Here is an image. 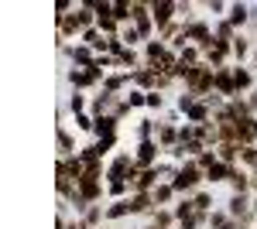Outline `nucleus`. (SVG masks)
<instances>
[{"mask_svg":"<svg viewBox=\"0 0 257 229\" xmlns=\"http://www.w3.org/2000/svg\"><path fill=\"white\" fill-rule=\"evenodd\" d=\"M151 229H155V226H151Z\"/></svg>","mask_w":257,"mask_h":229,"instance_id":"de8ad7c7","label":"nucleus"},{"mask_svg":"<svg viewBox=\"0 0 257 229\" xmlns=\"http://www.w3.org/2000/svg\"><path fill=\"white\" fill-rule=\"evenodd\" d=\"M202 219H206V215H202V212H192V215H189V219H182V222H178V229H196L199 222H202Z\"/></svg>","mask_w":257,"mask_h":229,"instance_id":"72a5a7b5","label":"nucleus"},{"mask_svg":"<svg viewBox=\"0 0 257 229\" xmlns=\"http://www.w3.org/2000/svg\"><path fill=\"white\" fill-rule=\"evenodd\" d=\"M155 209V195L151 191H134L131 195V212H151Z\"/></svg>","mask_w":257,"mask_h":229,"instance_id":"ddd939ff","label":"nucleus"},{"mask_svg":"<svg viewBox=\"0 0 257 229\" xmlns=\"http://www.w3.org/2000/svg\"><path fill=\"white\" fill-rule=\"evenodd\" d=\"M175 222V212H168V209H155V229H168Z\"/></svg>","mask_w":257,"mask_h":229,"instance_id":"b1692460","label":"nucleus"},{"mask_svg":"<svg viewBox=\"0 0 257 229\" xmlns=\"http://www.w3.org/2000/svg\"><path fill=\"white\" fill-rule=\"evenodd\" d=\"M79 31H86L79 24V18L72 14V18H59V35L62 38H72V35H79Z\"/></svg>","mask_w":257,"mask_h":229,"instance_id":"4468645a","label":"nucleus"},{"mask_svg":"<svg viewBox=\"0 0 257 229\" xmlns=\"http://www.w3.org/2000/svg\"><path fill=\"white\" fill-rule=\"evenodd\" d=\"M175 140H178V134L172 130V127H158V144H161V147H168V151H172V147H178Z\"/></svg>","mask_w":257,"mask_h":229,"instance_id":"4be33fe9","label":"nucleus"},{"mask_svg":"<svg viewBox=\"0 0 257 229\" xmlns=\"http://www.w3.org/2000/svg\"><path fill=\"white\" fill-rule=\"evenodd\" d=\"M59 151H62V157H72V137L65 134V130H59Z\"/></svg>","mask_w":257,"mask_h":229,"instance_id":"cd10ccee","label":"nucleus"},{"mask_svg":"<svg viewBox=\"0 0 257 229\" xmlns=\"http://www.w3.org/2000/svg\"><path fill=\"white\" fill-rule=\"evenodd\" d=\"M213 89H219L223 96H237V82H233V72H226V69H216V79H213Z\"/></svg>","mask_w":257,"mask_h":229,"instance_id":"6e6552de","label":"nucleus"},{"mask_svg":"<svg viewBox=\"0 0 257 229\" xmlns=\"http://www.w3.org/2000/svg\"><path fill=\"white\" fill-rule=\"evenodd\" d=\"M82 41H86L89 48H110V41H103L99 28H86V31H82Z\"/></svg>","mask_w":257,"mask_h":229,"instance_id":"a211bd4d","label":"nucleus"},{"mask_svg":"<svg viewBox=\"0 0 257 229\" xmlns=\"http://www.w3.org/2000/svg\"><path fill=\"white\" fill-rule=\"evenodd\" d=\"M120 215H131V198H117V202L106 209V219H120Z\"/></svg>","mask_w":257,"mask_h":229,"instance_id":"aec40b11","label":"nucleus"},{"mask_svg":"<svg viewBox=\"0 0 257 229\" xmlns=\"http://www.w3.org/2000/svg\"><path fill=\"white\" fill-rule=\"evenodd\" d=\"M131 188V185H127V181H110V191H113V195H123V191Z\"/></svg>","mask_w":257,"mask_h":229,"instance_id":"79ce46f5","label":"nucleus"},{"mask_svg":"<svg viewBox=\"0 0 257 229\" xmlns=\"http://www.w3.org/2000/svg\"><path fill=\"white\" fill-rule=\"evenodd\" d=\"M230 219H237V222H247L250 219V202L243 198V195H233L230 198V212H226Z\"/></svg>","mask_w":257,"mask_h":229,"instance_id":"9d476101","label":"nucleus"},{"mask_svg":"<svg viewBox=\"0 0 257 229\" xmlns=\"http://www.w3.org/2000/svg\"><path fill=\"white\" fill-rule=\"evenodd\" d=\"M254 188H257V174H254Z\"/></svg>","mask_w":257,"mask_h":229,"instance_id":"a18cd8bd","label":"nucleus"},{"mask_svg":"<svg viewBox=\"0 0 257 229\" xmlns=\"http://www.w3.org/2000/svg\"><path fill=\"white\" fill-rule=\"evenodd\" d=\"M240 161L250 164V168H257V147L254 144H250V147H240Z\"/></svg>","mask_w":257,"mask_h":229,"instance_id":"c756f323","label":"nucleus"},{"mask_svg":"<svg viewBox=\"0 0 257 229\" xmlns=\"http://www.w3.org/2000/svg\"><path fill=\"white\" fill-rule=\"evenodd\" d=\"M254 215H257V202H254Z\"/></svg>","mask_w":257,"mask_h":229,"instance_id":"49530a36","label":"nucleus"},{"mask_svg":"<svg viewBox=\"0 0 257 229\" xmlns=\"http://www.w3.org/2000/svg\"><path fill=\"white\" fill-rule=\"evenodd\" d=\"M117 62H120V65H134V62H138V55H134V48H123V52L117 55Z\"/></svg>","mask_w":257,"mask_h":229,"instance_id":"f704fd0d","label":"nucleus"},{"mask_svg":"<svg viewBox=\"0 0 257 229\" xmlns=\"http://www.w3.org/2000/svg\"><path fill=\"white\" fill-rule=\"evenodd\" d=\"M247 103H250V110H257V93H250V99H247Z\"/></svg>","mask_w":257,"mask_h":229,"instance_id":"37998d69","label":"nucleus"},{"mask_svg":"<svg viewBox=\"0 0 257 229\" xmlns=\"http://www.w3.org/2000/svg\"><path fill=\"white\" fill-rule=\"evenodd\" d=\"M237 140L240 147H257V116H247V120H240L237 123Z\"/></svg>","mask_w":257,"mask_h":229,"instance_id":"39448f33","label":"nucleus"},{"mask_svg":"<svg viewBox=\"0 0 257 229\" xmlns=\"http://www.w3.org/2000/svg\"><path fill=\"white\" fill-rule=\"evenodd\" d=\"M213 79H216V69H213L209 62L192 65L189 76H185V89H189V96H206L209 89H213Z\"/></svg>","mask_w":257,"mask_h":229,"instance_id":"f257e3e1","label":"nucleus"},{"mask_svg":"<svg viewBox=\"0 0 257 229\" xmlns=\"http://www.w3.org/2000/svg\"><path fill=\"white\" fill-rule=\"evenodd\" d=\"M158 188V168H144L138 174V181L131 185V191H155Z\"/></svg>","mask_w":257,"mask_h":229,"instance_id":"1a4fd4ad","label":"nucleus"},{"mask_svg":"<svg viewBox=\"0 0 257 229\" xmlns=\"http://www.w3.org/2000/svg\"><path fill=\"white\" fill-rule=\"evenodd\" d=\"M233 82H237V93H240V89H250L254 76H250L247 69H233Z\"/></svg>","mask_w":257,"mask_h":229,"instance_id":"a878e982","label":"nucleus"},{"mask_svg":"<svg viewBox=\"0 0 257 229\" xmlns=\"http://www.w3.org/2000/svg\"><path fill=\"white\" fill-rule=\"evenodd\" d=\"M230 185H233V195H243V191L250 188V174L240 171V168H233V174H230Z\"/></svg>","mask_w":257,"mask_h":229,"instance_id":"dca6fc26","label":"nucleus"},{"mask_svg":"<svg viewBox=\"0 0 257 229\" xmlns=\"http://www.w3.org/2000/svg\"><path fill=\"white\" fill-rule=\"evenodd\" d=\"M192 202H196V212H202V215H206V212H209V205H213V198H209L206 191H202V195H196Z\"/></svg>","mask_w":257,"mask_h":229,"instance_id":"473e14b6","label":"nucleus"},{"mask_svg":"<svg viewBox=\"0 0 257 229\" xmlns=\"http://www.w3.org/2000/svg\"><path fill=\"white\" fill-rule=\"evenodd\" d=\"M103 215H106V209H99V205H93V209L86 212V215H82V219H86V226L93 229V226H96V222H99V219H103Z\"/></svg>","mask_w":257,"mask_h":229,"instance_id":"c85d7f7f","label":"nucleus"},{"mask_svg":"<svg viewBox=\"0 0 257 229\" xmlns=\"http://www.w3.org/2000/svg\"><path fill=\"white\" fill-rule=\"evenodd\" d=\"M123 82H127V76H110V79H106V93H117Z\"/></svg>","mask_w":257,"mask_h":229,"instance_id":"c9c22d12","label":"nucleus"},{"mask_svg":"<svg viewBox=\"0 0 257 229\" xmlns=\"http://www.w3.org/2000/svg\"><path fill=\"white\" fill-rule=\"evenodd\" d=\"M79 157H82V164H86V168H93V164H99L103 151H99V147H82V151H79Z\"/></svg>","mask_w":257,"mask_h":229,"instance_id":"5701e85b","label":"nucleus"},{"mask_svg":"<svg viewBox=\"0 0 257 229\" xmlns=\"http://www.w3.org/2000/svg\"><path fill=\"white\" fill-rule=\"evenodd\" d=\"M148 106H151V110H161V96H158V89H151V93H148Z\"/></svg>","mask_w":257,"mask_h":229,"instance_id":"ea45409f","label":"nucleus"},{"mask_svg":"<svg viewBox=\"0 0 257 229\" xmlns=\"http://www.w3.org/2000/svg\"><path fill=\"white\" fill-rule=\"evenodd\" d=\"M178 4H168V0H161V4H151V21L158 24V31H168L172 28V18H175Z\"/></svg>","mask_w":257,"mask_h":229,"instance_id":"7ed1b4c3","label":"nucleus"},{"mask_svg":"<svg viewBox=\"0 0 257 229\" xmlns=\"http://www.w3.org/2000/svg\"><path fill=\"white\" fill-rule=\"evenodd\" d=\"M99 134V140H106V137H117V116H96V127H93Z\"/></svg>","mask_w":257,"mask_h":229,"instance_id":"f8f14e48","label":"nucleus"},{"mask_svg":"<svg viewBox=\"0 0 257 229\" xmlns=\"http://www.w3.org/2000/svg\"><path fill=\"white\" fill-rule=\"evenodd\" d=\"M76 127H79V130H93V127H96V120H89L86 113H79V116H76Z\"/></svg>","mask_w":257,"mask_h":229,"instance_id":"e433bc0d","label":"nucleus"},{"mask_svg":"<svg viewBox=\"0 0 257 229\" xmlns=\"http://www.w3.org/2000/svg\"><path fill=\"white\" fill-rule=\"evenodd\" d=\"M155 154H158V144L155 140H141V147H138V168L144 171V168H155Z\"/></svg>","mask_w":257,"mask_h":229,"instance_id":"0eeeda50","label":"nucleus"},{"mask_svg":"<svg viewBox=\"0 0 257 229\" xmlns=\"http://www.w3.org/2000/svg\"><path fill=\"white\" fill-rule=\"evenodd\" d=\"M120 41H127V45L134 48V45H138V41H141V35H138V31H134V28H131V31H123V38H120Z\"/></svg>","mask_w":257,"mask_h":229,"instance_id":"a19ab883","label":"nucleus"},{"mask_svg":"<svg viewBox=\"0 0 257 229\" xmlns=\"http://www.w3.org/2000/svg\"><path fill=\"white\" fill-rule=\"evenodd\" d=\"M69 106H72V113L79 116V113H82V106H86V99H82V96L76 93V96H72V103H69Z\"/></svg>","mask_w":257,"mask_h":229,"instance_id":"58836bf2","label":"nucleus"},{"mask_svg":"<svg viewBox=\"0 0 257 229\" xmlns=\"http://www.w3.org/2000/svg\"><path fill=\"white\" fill-rule=\"evenodd\" d=\"M233 55H237V58L247 55V41H243V38H233Z\"/></svg>","mask_w":257,"mask_h":229,"instance_id":"4c0bfd02","label":"nucleus"},{"mask_svg":"<svg viewBox=\"0 0 257 229\" xmlns=\"http://www.w3.org/2000/svg\"><path fill=\"white\" fill-rule=\"evenodd\" d=\"M247 21H250V7L233 4V7H230V24H233V28H240V24H247Z\"/></svg>","mask_w":257,"mask_h":229,"instance_id":"6ab92c4d","label":"nucleus"},{"mask_svg":"<svg viewBox=\"0 0 257 229\" xmlns=\"http://www.w3.org/2000/svg\"><path fill=\"white\" fill-rule=\"evenodd\" d=\"M96 28H99V31H110V35H113V31H117V21H113V14H106V18H96Z\"/></svg>","mask_w":257,"mask_h":229,"instance_id":"2f4dec72","label":"nucleus"},{"mask_svg":"<svg viewBox=\"0 0 257 229\" xmlns=\"http://www.w3.org/2000/svg\"><path fill=\"white\" fill-rule=\"evenodd\" d=\"M127 18H134L131 4H113V21H127Z\"/></svg>","mask_w":257,"mask_h":229,"instance_id":"7c9ffc66","label":"nucleus"},{"mask_svg":"<svg viewBox=\"0 0 257 229\" xmlns=\"http://www.w3.org/2000/svg\"><path fill=\"white\" fill-rule=\"evenodd\" d=\"M185 116H189L192 123H209V110H206L202 103H196V106H192V110H189Z\"/></svg>","mask_w":257,"mask_h":229,"instance_id":"bb28decb","label":"nucleus"},{"mask_svg":"<svg viewBox=\"0 0 257 229\" xmlns=\"http://www.w3.org/2000/svg\"><path fill=\"white\" fill-rule=\"evenodd\" d=\"M202 178H206V171L199 168L196 161H189V164H182V168L175 171V178H172V188H175V191H192L199 181H202Z\"/></svg>","mask_w":257,"mask_h":229,"instance_id":"f03ea898","label":"nucleus"},{"mask_svg":"<svg viewBox=\"0 0 257 229\" xmlns=\"http://www.w3.org/2000/svg\"><path fill=\"white\" fill-rule=\"evenodd\" d=\"M230 52H233V45H230V41H219L216 38V45H213V48H209V52H206V58H209V65H223V58L230 55Z\"/></svg>","mask_w":257,"mask_h":229,"instance_id":"9b49d317","label":"nucleus"},{"mask_svg":"<svg viewBox=\"0 0 257 229\" xmlns=\"http://www.w3.org/2000/svg\"><path fill=\"white\" fill-rule=\"evenodd\" d=\"M82 174H86V164H82V157H79V154H72V157H62V161H59V178L79 181Z\"/></svg>","mask_w":257,"mask_h":229,"instance_id":"20e7f679","label":"nucleus"},{"mask_svg":"<svg viewBox=\"0 0 257 229\" xmlns=\"http://www.w3.org/2000/svg\"><path fill=\"white\" fill-rule=\"evenodd\" d=\"M216 157L223 161V164H230V168H233V161L240 157V147H237V144H219V147H216Z\"/></svg>","mask_w":257,"mask_h":229,"instance_id":"f3484780","label":"nucleus"},{"mask_svg":"<svg viewBox=\"0 0 257 229\" xmlns=\"http://www.w3.org/2000/svg\"><path fill=\"white\" fill-rule=\"evenodd\" d=\"M254 72H257V58H254Z\"/></svg>","mask_w":257,"mask_h":229,"instance_id":"c03bdc74","label":"nucleus"},{"mask_svg":"<svg viewBox=\"0 0 257 229\" xmlns=\"http://www.w3.org/2000/svg\"><path fill=\"white\" fill-rule=\"evenodd\" d=\"M151 195H155V205H168V202H172V195H178V191L172 188V185H158Z\"/></svg>","mask_w":257,"mask_h":229,"instance_id":"412c9836","label":"nucleus"},{"mask_svg":"<svg viewBox=\"0 0 257 229\" xmlns=\"http://www.w3.org/2000/svg\"><path fill=\"white\" fill-rule=\"evenodd\" d=\"M230 174H233V168L223 164V161H216L213 168H206V178H209V181H230Z\"/></svg>","mask_w":257,"mask_h":229,"instance_id":"2eb2a0df","label":"nucleus"},{"mask_svg":"<svg viewBox=\"0 0 257 229\" xmlns=\"http://www.w3.org/2000/svg\"><path fill=\"white\" fill-rule=\"evenodd\" d=\"M69 55L76 58V62H82L86 69H93V65H96V58L89 55V48H69Z\"/></svg>","mask_w":257,"mask_h":229,"instance_id":"393cba45","label":"nucleus"},{"mask_svg":"<svg viewBox=\"0 0 257 229\" xmlns=\"http://www.w3.org/2000/svg\"><path fill=\"white\" fill-rule=\"evenodd\" d=\"M99 76H103V72H99L96 65H93V69H72V72H69V82H72L76 89H86V86H93Z\"/></svg>","mask_w":257,"mask_h":229,"instance_id":"423d86ee","label":"nucleus"}]
</instances>
